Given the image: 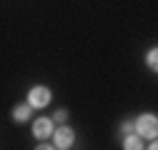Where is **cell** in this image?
<instances>
[{
  "label": "cell",
  "instance_id": "cell-1",
  "mask_svg": "<svg viewBox=\"0 0 158 150\" xmlns=\"http://www.w3.org/2000/svg\"><path fill=\"white\" fill-rule=\"evenodd\" d=\"M138 135L141 138H156V133H158V120H156V115H143V118H138Z\"/></svg>",
  "mask_w": 158,
  "mask_h": 150
},
{
  "label": "cell",
  "instance_id": "cell-5",
  "mask_svg": "<svg viewBox=\"0 0 158 150\" xmlns=\"http://www.w3.org/2000/svg\"><path fill=\"white\" fill-rule=\"evenodd\" d=\"M13 118H15L18 123L28 120V118H30V105H20V108H15V110H13Z\"/></svg>",
  "mask_w": 158,
  "mask_h": 150
},
{
  "label": "cell",
  "instance_id": "cell-4",
  "mask_svg": "<svg viewBox=\"0 0 158 150\" xmlns=\"http://www.w3.org/2000/svg\"><path fill=\"white\" fill-rule=\"evenodd\" d=\"M73 145V130L70 128H60L55 133V148H70Z\"/></svg>",
  "mask_w": 158,
  "mask_h": 150
},
{
  "label": "cell",
  "instance_id": "cell-6",
  "mask_svg": "<svg viewBox=\"0 0 158 150\" xmlns=\"http://www.w3.org/2000/svg\"><path fill=\"white\" fill-rule=\"evenodd\" d=\"M126 148H128V150H138V148H143V145H141V138H138V135H131V138L126 140Z\"/></svg>",
  "mask_w": 158,
  "mask_h": 150
},
{
  "label": "cell",
  "instance_id": "cell-8",
  "mask_svg": "<svg viewBox=\"0 0 158 150\" xmlns=\"http://www.w3.org/2000/svg\"><path fill=\"white\" fill-rule=\"evenodd\" d=\"M65 118H68V112H65V110H58V112H55V120H58V123H63Z\"/></svg>",
  "mask_w": 158,
  "mask_h": 150
},
{
  "label": "cell",
  "instance_id": "cell-3",
  "mask_svg": "<svg viewBox=\"0 0 158 150\" xmlns=\"http://www.w3.org/2000/svg\"><path fill=\"white\" fill-rule=\"evenodd\" d=\"M33 133H35V138L45 140V138H48V135L53 133V123H50V120H45V118L35 120V125H33Z\"/></svg>",
  "mask_w": 158,
  "mask_h": 150
},
{
  "label": "cell",
  "instance_id": "cell-2",
  "mask_svg": "<svg viewBox=\"0 0 158 150\" xmlns=\"http://www.w3.org/2000/svg\"><path fill=\"white\" fill-rule=\"evenodd\" d=\"M28 100H30V108H45L50 103V90L43 88V85H38V88L30 90V98Z\"/></svg>",
  "mask_w": 158,
  "mask_h": 150
},
{
  "label": "cell",
  "instance_id": "cell-7",
  "mask_svg": "<svg viewBox=\"0 0 158 150\" xmlns=\"http://www.w3.org/2000/svg\"><path fill=\"white\" fill-rule=\"evenodd\" d=\"M156 63H158V53H156V50H151V53H148V65H151V68H156Z\"/></svg>",
  "mask_w": 158,
  "mask_h": 150
}]
</instances>
